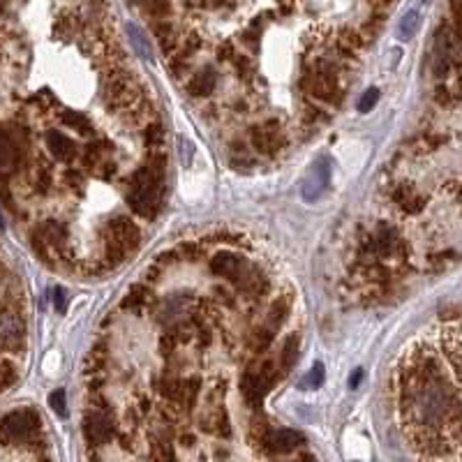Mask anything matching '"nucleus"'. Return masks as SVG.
Listing matches in <instances>:
<instances>
[{
    "label": "nucleus",
    "instance_id": "1",
    "mask_svg": "<svg viewBox=\"0 0 462 462\" xmlns=\"http://www.w3.org/2000/svg\"><path fill=\"white\" fill-rule=\"evenodd\" d=\"M398 418L407 441L425 458H462V402L448 379L430 330L396 363Z\"/></svg>",
    "mask_w": 462,
    "mask_h": 462
},
{
    "label": "nucleus",
    "instance_id": "2",
    "mask_svg": "<svg viewBox=\"0 0 462 462\" xmlns=\"http://www.w3.org/2000/svg\"><path fill=\"white\" fill-rule=\"evenodd\" d=\"M164 160L157 157L143 169L136 171L132 188L127 192V202L132 211L141 217H153L155 208L162 197V183H164Z\"/></svg>",
    "mask_w": 462,
    "mask_h": 462
},
{
    "label": "nucleus",
    "instance_id": "3",
    "mask_svg": "<svg viewBox=\"0 0 462 462\" xmlns=\"http://www.w3.org/2000/svg\"><path fill=\"white\" fill-rule=\"evenodd\" d=\"M430 337L437 347L448 379H451L455 393L462 400V319L448 321L430 330Z\"/></svg>",
    "mask_w": 462,
    "mask_h": 462
},
{
    "label": "nucleus",
    "instance_id": "4",
    "mask_svg": "<svg viewBox=\"0 0 462 462\" xmlns=\"http://www.w3.org/2000/svg\"><path fill=\"white\" fill-rule=\"evenodd\" d=\"M39 432V416L33 409H19L0 420V441L8 446L28 444Z\"/></svg>",
    "mask_w": 462,
    "mask_h": 462
},
{
    "label": "nucleus",
    "instance_id": "5",
    "mask_svg": "<svg viewBox=\"0 0 462 462\" xmlns=\"http://www.w3.org/2000/svg\"><path fill=\"white\" fill-rule=\"evenodd\" d=\"M273 382H275V375H273L271 363H266L264 368H261V372H247V375L240 379V391H243V398L247 400V405H250L252 409H259Z\"/></svg>",
    "mask_w": 462,
    "mask_h": 462
},
{
    "label": "nucleus",
    "instance_id": "6",
    "mask_svg": "<svg viewBox=\"0 0 462 462\" xmlns=\"http://www.w3.org/2000/svg\"><path fill=\"white\" fill-rule=\"evenodd\" d=\"M84 434H86L88 444L105 446L107 441H112V437H114V425L102 411H91L84 418Z\"/></svg>",
    "mask_w": 462,
    "mask_h": 462
},
{
    "label": "nucleus",
    "instance_id": "7",
    "mask_svg": "<svg viewBox=\"0 0 462 462\" xmlns=\"http://www.w3.org/2000/svg\"><path fill=\"white\" fill-rule=\"evenodd\" d=\"M26 326L15 312L0 314V349H17L24 340Z\"/></svg>",
    "mask_w": 462,
    "mask_h": 462
},
{
    "label": "nucleus",
    "instance_id": "8",
    "mask_svg": "<svg viewBox=\"0 0 462 462\" xmlns=\"http://www.w3.org/2000/svg\"><path fill=\"white\" fill-rule=\"evenodd\" d=\"M326 185H328V167L323 162L312 164L305 174V178H303V185H301L305 202H314V199L326 190Z\"/></svg>",
    "mask_w": 462,
    "mask_h": 462
},
{
    "label": "nucleus",
    "instance_id": "9",
    "mask_svg": "<svg viewBox=\"0 0 462 462\" xmlns=\"http://www.w3.org/2000/svg\"><path fill=\"white\" fill-rule=\"evenodd\" d=\"M303 441V434L296 432V430H275V432H268L266 439H264V446H268L271 451L275 453H289L294 451V448H299Z\"/></svg>",
    "mask_w": 462,
    "mask_h": 462
},
{
    "label": "nucleus",
    "instance_id": "10",
    "mask_svg": "<svg viewBox=\"0 0 462 462\" xmlns=\"http://www.w3.org/2000/svg\"><path fill=\"white\" fill-rule=\"evenodd\" d=\"M252 143L261 153H275L282 146V132L278 123H268L264 127H254L252 132Z\"/></svg>",
    "mask_w": 462,
    "mask_h": 462
},
{
    "label": "nucleus",
    "instance_id": "11",
    "mask_svg": "<svg viewBox=\"0 0 462 462\" xmlns=\"http://www.w3.org/2000/svg\"><path fill=\"white\" fill-rule=\"evenodd\" d=\"M303 86H305L308 93H312L314 98L319 100H326V102H333L335 100V81L328 77V74L323 72H317V74H310V77L303 81Z\"/></svg>",
    "mask_w": 462,
    "mask_h": 462
},
{
    "label": "nucleus",
    "instance_id": "12",
    "mask_svg": "<svg viewBox=\"0 0 462 462\" xmlns=\"http://www.w3.org/2000/svg\"><path fill=\"white\" fill-rule=\"evenodd\" d=\"M112 236L118 240V243L125 247V250H132V247L139 245V229L134 226V222L121 217L112 222Z\"/></svg>",
    "mask_w": 462,
    "mask_h": 462
},
{
    "label": "nucleus",
    "instance_id": "13",
    "mask_svg": "<svg viewBox=\"0 0 462 462\" xmlns=\"http://www.w3.org/2000/svg\"><path fill=\"white\" fill-rule=\"evenodd\" d=\"M46 146H49V150L58 157L60 162H70L72 157L77 155V146H74V141L67 139V136L60 134V132L46 134Z\"/></svg>",
    "mask_w": 462,
    "mask_h": 462
},
{
    "label": "nucleus",
    "instance_id": "14",
    "mask_svg": "<svg viewBox=\"0 0 462 462\" xmlns=\"http://www.w3.org/2000/svg\"><path fill=\"white\" fill-rule=\"evenodd\" d=\"M19 162V148L5 132H0V174H10Z\"/></svg>",
    "mask_w": 462,
    "mask_h": 462
},
{
    "label": "nucleus",
    "instance_id": "15",
    "mask_svg": "<svg viewBox=\"0 0 462 462\" xmlns=\"http://www.w3.org/2000/svg\"><path fill=\"white\" fill-rule=\"evenodd\" d=\"M211 268H213V273L236 280L240 275V259L233 257V254H224L222 252V254H217V257L211 261Z\"/></svg>",
    "mask_w": 462,
    "mask_h": 462
},
{
    "label": "nucleus",
    "instance_id": "16",
    "mask_svg": "<svg viewBox=\"0 0 462 462\" xmlns=\"http://www.w3.org/2000/svg\"><path fill=\"white\" fill-rule=\"evenodd\" d=\"M299 351H301V337L299 335H289L285 340V347H282V356H280V368L282 372H292V368L299 361Z\"/></svg>",
    "mask_w": 462,
    "mask_h": 462
},
{
    "label": "nucleus",
    "instance_id": "17",
    "mask_svg": "<svg viewBox=\"0 0 462 462\" xmlns=\"http://www.w3.org/2000/svg\"><path fill=\"white\" fill-rule=\"evenodd\" d=\"M213 88H215V74H213L211 70H204V72L195 74L188 84V91L192 95H208V93H213Z\"/></svg>",
    "mask_w": 462,
    "mask_h": 462
},
{
    "label": "nucleus",
    "instance_id": "18",
    "mask_svg": "<svg viewBox=\"0 0 462 462\" xmlns=\"http://www.w3.org/2000/svg\"><path fill=\"white\" fill-rule=\"evenodd\" d=\"M416 28H418V12L411 10V12H407L402 17V21H400V37L409 39L414 33H416Z\"/></svg>",
    "mask_w": 462,
    "mask_h": 462
},
{
    "label": "nucleus",
    "instance_id": "19",
    "mask_svg": "<svg viewBox=\"0 0 462 462\" xmlns=\"http://www.w3.org/2000/svg\"><path fill=\"white\" fill-rule=\"evenodd\" d=\"M321 382H323V365L317 363V365H312V370H310L308 375L303 377L301 386H303V389H319Z\"/></svg>",
    "mask_w": 462,
    "mask_h": 462
},
{
    "label": "nucleus",
    "instance_id": "20",
    "mask_svg": "<svg viewBox=\"0 0 462 462\" xmlns=\"http://www.w3.org/2000/svg\"><path fill=\"white\" fill-rule=\"evenodd\" d=\"M49 407L58 414V416H67V396H65L63 389H58V391L51 393V396H49Z\"/></svg>",
    "mask_w": 462,
    "mask_h": 462
},
{
    "label": "nucleus",
    "instance_id": "21",
    "mask_svg": "<svg viewBox=\"0 0 462 462\" xmlns=\"http://www.w3.org/2000/svg\"><path fill=\"white\" fill-rule=\"evenodd\" d=\"M63 123L65 125H72V127H81V132H91V123H88V118L86 116H81V114H77V112H67L65 116H63Z\"/></svg>",
    "mask_w": 462,
    "mask_h": 462
},
{
    "label": "nucleus",
    "instance_id": "22",
    "mask_svg": "<svg viewBox=\"0 0 462 462\" xmlns=\"http://www.w3.org/2000/svg\"><path fill=\"white\" fill-rule=\"evenodd\" d=\"M136 5H143L150 15H167L169 12V3L167 0H132Z\"/></svg>",
    "mask_w": 462,
    "mask_h": 462
},
{
    "label": "nucleus",
    "instance_id": "23",
    "mask_svg": "<svg viewBox=\"0 0 462 462\" xmlns=\"http://www.w3.org/2000/svg\"><path fill=\"white\" fill-rule=\"evenodd\" d=\"M451 12H453V33L462 42V0H451Z\"/></svg>",
    "mask_w": 462,
    "mask_h": 462
},
{
    "label": "nucleus",
    "instance_id": "24",
    "mask_svg": "<svg viewBox=\"0 0 462 462\" xmlns=\"http://www.w3.org/2000/svg\"><path fill=\"white\" fill-rule=\"evenodd\" d=\"M377 100H379V91H377V88H368V91L363 93L361 102H358V112L368 114L370 109L377 105Z\"/></svg>",
    "mask_w": 462,
    "mask_h": 462
},
{
    "label": "nucleus",
    "instance_id": "25",
    "mask_svg": "<svg viewBox=\"0 0 462 462\" xmlns=\"http://www.w3.org/2000/svg\"><path fill=\"white\" fill-rule=\"evenodd\" d=\"M53 305H56L58 312H65V308H67V296H65L63 289H56V292H53Z\"/></svg>",
    "mask_w": 462,
    "mask_h": 462
},
{
    "label": "nucleus",
    "instance_id": "26",
    "mask_svg": "<svg viewBox=\"0 0 462 462\" xmlns=\"http://www.w3.org/2000/svg\"><path fill=\"white\" fill-rule=\"evenodd\" d=\"M361 379H363V372H361V370L354 372V375H351V379H349V386H351V389H356V386L361 384Z\"/></svg>",
    "mask_w": 462,
    "mask_h": 462
}]
</instances>
